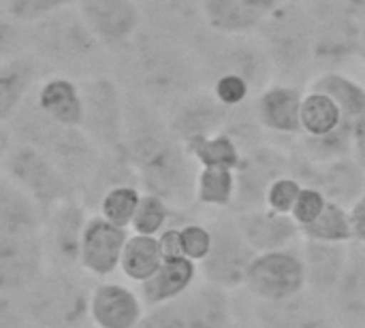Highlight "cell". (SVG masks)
Masks as SVG:
<instances>
[{"mask_svg":"<svg viewBox=\"0 0 365 328\" xmlns=\"http://www.w3.org/2000/svg\"><path fill=\"white\" fill-rule=\"evenodd\" d=\"M111 58L113 77L124 90L143 96L163 111L203 88L192 49L145 26L124 51Z\"/></svg>","mask_w":365,"mask_h":328,"instance_id":"cell-1","label":"cell"},{"mask_svg":"<svg viewBox=\"0 0 365 328\" xmlns=\"http://www.w3.org/2000/svg\"><path fill=\"white\" fill-rule=\"evenodd\" d=\"M2 132L45 154L51 164L75 186V190L88 181L103 154L81 128L62 126L49 120L38 107L34 94L9 122L2 124Z\"/></svg>","mask_w":365,"mask_h":328,"instance_id":"cell-2","label":"cell"},{"mask_svg":"<svg viewBox=\"0 0 365 328\" xmlns=\"http://www.w3.org/2000/svg\"><path fill=\"white\" fill-rule=\"evenodd\" d=\"M30 53L43 60L53 73L75 79L105 73L109 51L88 28L75 4L28 26Z\"/></svg>","mask_w":365,"mask_h":328,"instance_id":"cell-3","label":"cell"},{"mask_svg":"<svg viewBox=\"0 0 365 328\" xmlns=\"http://www.w3.org/2000/svg\"><path fill=\"white\" fill-rule=\"evenodd\" d=\"M276 73V81L299 85L317 66V23L304 0H291L265 15L257 30Z\"/></svg>","mask_w":365,"mask_h":328,"instance_id":"cell-4","label":"cell"},{"mask_svg":"<svg viewBox=\"0 0 365 328\" xmlns=\"http://www.w3.org/2000/svg\"><path fill=\"white\" fill-rule=\"evenodd\" d=\"M81 269L47 267L41 280L17 295V303L32 328H83L90 322L92 286Z\"/></svg>","mask_w":365,"mask_h":328,"instance_id":"cell-5","label":"cell"},{"mask_svg":"<svg viewBox=\"0 0 365 328\" xmlns=\"http://www.w3.org/2000/svg\"><path fill=\"white\" fill-rule=\"evenodd\" d=\"M190 49L197 60L203 88H210L222 75H240L259 94L276 81L274 64L259 36L218 34L205 28Z\"/></svg>","mask_w":365,"mask_h":328,"instance_id":"cell-6","label":"cell"},{"mask_svg":"<svg viewBox=\"0 0 365 328\" xmlns=\"http://www.w3.org/2000/svg\"><path fill=\"white\" fill-rule=\"evenodd\" d=\"M83 96V124L81 130L92 143L107 154L124 152V117H126V90L107 73L79 79Z\"/></svg>","mask_w":365,"mask_h":328,"instance_id":"cell-7","label":"cell"},{"mask_svg":"<svg viewBox=\"0 0 365 328\" xmlns=\"http://www.w3.org/2000/svg\"><path fill=\"white\" fill-rule=\"evenodd\" d=\"M2 177L28 192L45 211L68 196H77L75 186L45 154L11 139L6 132H2Z\"/></svg>","mask_w":365,"mask_h":328,"instance_id":"cell-8","label":"cell"},{"mask_svg":"<svg viewBox=\"0 0 365 328\" xmlns=\"http://www.w3.org/2000/svg\"><path fill=\"white\" fill-rule=\"evenodd\" d=\"M199 171V162L182 141H173L156 158L137 169L141 190L163 196L173 209H190L197 203Z\"/></svg>","mask_w":365,"mask_h":328,"instance_id":"cell-9","label":"cell"},{"mask_svg":"<svg viewBox=\"0 0 365 328\" xmlns=\"http://www.w3.org/2000/svg\"><path fill=\"white\" fill-rule=\"evenodd\" d=\"M244 290L259 301H284L308 290V273L302 254V241L287 250L257 254Z\"/></svg>","mask_w":365,"mask_h":328,"instance_id":"cell-10","label":"cell"},{"mask_svg":"<svg viewBox=\"0 0 365 328\" xmlns=\"http://www.w3.org/2000/svg\"><path fill=\"white\" fill-rule=\"evenodd\" d=\"M214 243L210 256L199 265L201 277L229 292L244 288L248 269L257 256L237 226L235 216H218L210 224Z\"/></svg>","mask_w":365,"mask_h":328,"instance_id":"cell-11","label":"cell"},{"mask_svg":"<svg viewBox=\"0 0 365 328\" xmlns=\"http://www.w3.org/2000/svg\"><path fill=\"white\" fill-rule=\"evenodd\" d=\"M90 216L79 196H68L45 211L43 241L49 267L79 269L81 237Z\"/></svg>","mask_w":365,"mask_h":328,"instance_id":"cell-12","label":"cell"},{"mask_svg":"<svg viewBox=\"0 0 365 328\" xmlns=\"http://www.w3.org/2000/svg\"><path fill=\"white\" fill-rule=\"evenodd\" d=\"M75 6L109 55L124 51L143 28V9L137 0H75Z\"/></svg>","mask_w":365,"mask_h":328,"instance_id":"cell-13","label":"cell"},{"mask_svg":"<svg viewBox=\"0 0 365 328\" xmlns=\"http://www.w3.org/2000/svg\"><path fill=\"white\" fill-rule=\"evenodd\" d=\"M237 173V194L231 207L233 213L263 209L272 184L291 175V154L278 145L263 143L261 147L248 152L240 164Z\"/></svg>","mask_w":365,"mask_h":328,"instance_id":"cell-14","label":"cell"},{"mask_svg":"<svg viewBox=\"0 0 365 328\" xmlns=\"http://www.w3.org/2000/svg\"><path fill=\"white\" fill-rule=\"evenodd\" d=\"M246 318L252 328H338L329 301L310 290L284 301H259L250 297Z\"/></svg>","mask_w":365,"mask_h":328,"instance_id":"cell-15","label":"cell"},{"mask_svg":"<svg viewBox=\"0 0 365 328\" xmlns=\"http://www.w3.org/2000/svg\"><path fill=\"white\" fill-rule=\"evenodd\" d=\"M47 252L41 235H0V290L17 297L32 288L47 271Z\"/></svg>","mask_w":365,"mask_h":328,"instance_id":"cell-16","label":"cell"},{"mask_svg":"<svg viewBox=\"0 0 365 328\" xmlns=\"http://www.w3.org/2000/svg\"><path fill=\"white\" fill-rule=\"evenodd\" d=\"M130 237L128 228H122L101 213H92L83 228L79 269L96 280H105L120 271L124 245Z\"/></svg>","mask_w":365,"mask_h":328,"instance_id":"cell-17","label":"cell"},{"mask_svg":"<svg viewBox=\"0 0 365 328\" xmlns=\"http://www.w3.org/2000/svg\"><path fill=\"white\" fill-rule=\"evenodd\" d=\"M231 113L233 109H227L222 102H218L207 88L192 92L190 96L182 98L178 105L165 111L171 132L182 143L225 130Z\"/></svg>","mask_w":365,"mask_h":328,"instance_id":"cell-18","label":"cell"},{"mask_svg":"<svg viewBox=\"0 0 365 328\" xmlns=\"http://www.w3.org/2000/svg\"><path fill=\"white\" fill-rule=\"evenodd\" d=\"M304 96L306 92L299 85L272 81L252 100L257 122L263 126L265 132H272L276 137H302Z\"/></svg>","mask_w":365,"mask_h":328,"instance_id":"cell-19","label":"cell"},{"mask_svg":"<svg viewBox=\"0 0 365 328\" xmlns=\"http://www.w3.org/2000/svg\"><path fill=\"white\" fill-rule=\"evenodd\" d=\"M145 312L139 290L128 284L101 280L92 286L90 324L94 328H137Z\"/></svg>","mask_w":365,"mask_h":328,"instance_id":"cell-20","label":"cell"},{"mask_svg":"<svg viewBox=\"0 0 365 328\" xmlns=\"http://www.w3.org/2000/svg\"><path fill=\"white\" fill-rule=\"evenodd\" d=\"M143 26L192 47L207 28L201 0H143Z\"/></svg>","mask_w":365,"mask_h":328,"instance_id":"cell-21","label":"cell"},{"mask_svg":"<svg viewBox=\"0 0 365 328\" xmlns=\"http://www.w3.org/2000/svg\"><path fill=\"white\" fill-rule=\"evenodd\" d=\"M49 75L56 73L30 51L0 60V122H9Z\"/></svg>","mask_w":365,"mask_h":328,"instance_id":"cell-22","label":"cell"},{"mask_svg":"<svg viewBox=\"0 0 365 328\" xmlns=\"http://www.w3.org/2000/svg\"><path fill=\"white\" fill-rule=\"evenodd\" d=\"M186 328H233L235 305L231 292L210 282L195 284L182 299L173 301Z\"/></svg>","mask_w":365,"mask_h":328,"instance_id":"cell-23","label":"cell"},{"mask_svg":"<svg viewBox=\"0 0 365 328\" xmlns=\"http://www.w3.org/2000/svg\"><path fill=\"white\" fill-rule=\"evenodd\" d=\"M338 328H365V252L353 241L344 275L329 299Z\"/></svg>","mask_w":365,"mask_h":328,"instance_id":"cell-24","label":"cell"},{"mask_svg":"<svg viewBox=\"0 0 365 328\" xmlns=\"http://www.w3.org/2000/svg\"><path fill=\"white\" fill-rule=\"evenodd\" d=\"M240 231L257 254L287 250L302 241V228L291 216L274 213L267 207L233 213Z\"/></svg>","mask_w":365,"mask_h":328,"instance_id":"cell-25","label":"cell"},{"mask_svg":"<svg viewBox=\"0 0 365 328\" xmlns=\"http://www.w3.org/2000/svg\"><path fill=\"white\" fill-rule=\"evenodd\" d=\"M302 254L308 273V290L329 301L344 275L351 243H323L302 237Z\"/></svg>","mask_w":365,"mask_h":328,"instance_id":"cell-26","label":"cell"},{"mask_svg":"<svg viewBox=\"0 0 365 328\" xmlns=\"http://www.w3.org/2000/svg\"><path fill=\"white\" fill-rule=\"evenodd\" d=\"M199 275H201L199 265L192 263L190 258H186V256L167 258L163 263V267L158 269V273L139 286V295L148 310L169 305V303L182 299L197 284Z\"/></svg>","mask_w":365,"mask_h":328,"instance_id":"cell-27","label":"cell"},{"mask_svg":"<svg viewBox=\"0 0 365 328\" xmlns=\"http://www.w3.org/2000/svg\"><path fill=\"white\" fill-rule=\"evenodd\" d=\"M43 113L56 124L81 128L83 124V96L79 81L68 75H49L34 92Z\"/></svg>","mask_w":365,"mask_h":328,"instance_id":"cell-28","label":"cell"},{"mask_svg":"<svg viewBox=\"0 0 365 328\" xmlns=\"http://www.w3.org/2000/svg\"><path fill=\"white\" fill-rule=\"evenodd\" d=\"M45 209L11 179L0 181V235H41Z\"/></svg>","mask_w":365,"mask_h":328,"instance_id":"cell-29","label":"cell"},{"mask_svg":"<svg viewBox=\"0 0 365 328\" xmlns=\"http://www.w3.org/2000/svg\"><path fill=\"white\" fill-rule=\"evenodd\" d=\"M201 6L205 26L218 34H252L265 19L244 0H201Z\"/></svg>","mask_w":365,"mask_h":328,"instance_id":"cell-30","label":"cell"},{"mask_svg":"<svg viewBox=\"0 0 365 328\" xmlns=\"http://www.w3.org/2000/svg\"><path fill=\"white\" fill-rule=\"evenodd\" d=\"M163 263H165V256H163L158 237L130 233L122 252L120 273L124 275L126 282L141 286L158 273Z\"/></svg>","mask_w":365,"mask_h":328,"instance_id":"cell-31","label":"cell"},{"mask_svg":"<svg viewBox=\"0 0 365 328\" xmlns=\"http://www.w3.org/2000/svg\"><path fill=\"white\" fill-rule=\"evenodd\" d=\"M308 90H317V92L331 96L340 105L344 120L351 124H355L365 115V88L359 81H355L353 77L340 70L321 73L319 77L310 81Z\"/></svg>","mask_w":365,"mask_h":328,"instance_id":"cell-32","label":"cell"},{"mask_svg":"<svg viewBox=\"0 0 365 328\" xmlns=\"http://www.w3.org/2000/svg\"><path fill=\"white\" fill-rule=\"evenodd\" d=\"M344 124H351L344 120V113L340 105L317 90H308L302 105V134L306 137H327L342 128Z\"/></svg>","mask_w":365,"mask_h":328,"instance_id":"cell-33","label":"cell"},{"mask_svg":"<svg viewBox=\"0 0 365 328\" xmlns=\"http://www.w3.org/2000/svg\"><path fill=\"white\" fill-rule=\"evenodd\" d=\"M184 145L190 152V156L199 162L201 169L218 166V169L237 171L242 160H244V154H242L240 145L225 130H220L216 134H210V137H197V139H192V141H188Z\"/></svg>","mask_w":365,"mask_h":328,"instance_id":"cell-34","label":"cell"},{"mask_svg":"<svg viewBox=\"0 0 365 328\" xmlns=\"http://www.w3.org/2000/svg\"><path fill=\"white\" fill-rule=\"evenodd\" d=\"M237 194V173L233 169L207 166L197 177V205L210 209H231Z\"/></svg>","mask_w":365,"mask_h":328,"instance_id":"cell-35","label":"cell"},{"mask_svg":"<svg viewBox=\"0 0 365 328\" xmlns=\"http://www.w3.org/2000/svg\"><path fill=\"white\" fill-rule=\"evenodd\" d=\"M302 237L323 243H353L355 233L351 222V209L329 201L323 216L314 224L306 226L302 231Z\"/></svg>","mask_w":365,"mask_h":328,"instance_id":"cell-36","label":"cell"},{"mask_svg":"<svg viewBox=\"0 0 365 328\" xmlns=\"http://www.w3.org/2000/svg\"><path fill=\"white\" fill-rule=\"evenodd\" d=\"M171 213H173V207L163 196L143 192L139 207L135 211V218L130 222V233L158 237L165 228H169Z\"/></svg>","mask_w":365,"mask_h":328,"instance_id":"cell-37","label":"cell"},{"mask_svg":"<svg viewBox=\"0 0 365 328\" xmlns=\"http://www.w3.org/2000/svg\"><path fill=\"white\" fill-rule=\"evenodd\" d=\"M141 196H143V190L139 186H118L101 199L96 213H101L105 220L130 231V222L135 218Z\"/></svg>","mask_w":365,"mask_h":328,"instance_id":"cell-38","label":"cell"},{"mask_svg":"<svg viewBox=\"0 0 365 328\" xmlns=\"http://www.w3.org/2000/svg\"><path fill=\"white\" fill-rule=\"evenodd\" d=\"M71 4H75V0H2V17L32 26Z\"/></svg>","mask_w":365,"mask_h":328,"instance_id":"cell-39","label":"cell"},{"mask_svg":"<svg viewBox=\"0 0 365 328\" xmlns=\"http://www.w3.org/2000/svg\"><path fill=\"white\" fill-rule=\"evenodd\" d=\"M218 102H222L227 109L244 107L252 100V94L257 96L255 88L240 75H222L207 88Z\"/></svg>","mask_w":365,"mask_h":328,"instance_id":"cell-40","label":"cell"},{"mask_svg":"<svg viewBox=\"0 0 365 328\" xmlns=\"http://www.w3.org/2000/svg\"><path fill=\"white\" fill-rule=\"evenodd\" d=\"M302 190H304V184L295 175H282L272 184L267 199H265V207L274 213L291 216Z\"/></svg>","mask_w":365,"mask_h":328,"instance_id":"cell-41","label":"cell"},{"mask_svg":"<svg viewBox=\"0 0 365 328\" xmlns=\"http://www.w3.org/2000/svg\"><path fill=\"white\" fill-rule=\"evenodd\" d=\"M182 241H184V256L190 258L192 263L201 265L212 252L214 235H212L210 224L186 222V224H182Z\"/></svg>","mask_w":365,"mask_h":328,"instance_id":"cell-42","label":"cell"},{"mask_svg":"<svg viewBox=\"0 0 365 328\" xmlns=\"http://www.w3.org/2000/svg\"><path fill=\"white\" fill-rule=\"evenodd\" d=\"M327 203H329L327 196H325L319 188H314V186H304V190H302V194H299V199H297V203H295V207H293V211H291V218H293L295 224L304 231L306 226L314 224V222L323 216Z\"/></svg>","mask_w":365,"mask_h":328,"instance_id":"cell-43","label":"cell"},{"mask_svg":"<svg viewBox=\"0 0 365 328\" xmlns=\"http://www.w3.org/2000/svg\"><path fill=\"white\" fill-rule=\"evenodd\" d=\"M137 328H186L184 320L178 312V307L173 303L169 305H160V307H152L145 312L143 320L139 322Z\"/></svg>","mask_w":365,"mask_h":328,"instance_id":"cell-44","label":"cell"},{"mask_svg":"<svg viewBox=\"0 0 365 328\" xmlns=\"http://www.w3.org/2000/svg\"><path fill=\"white\" fill-rule=\"evenodd\" d=\"M158 243L167 258H182L184 256V241H182V226H169L158 235Z\"/></svg>","mask_w":365,"mask_h":328,"instance_id":"cell-45","label":"cell"},{"mask_svg":"<svg viewBox=\"0 0 365 328\" xmlns=\"http://www.w3.org/2000/svg\"><path fill=\"white\" fill-rule=\"evenodd\" d=\"M353 158L365 169V115L353 126Z\"/></svg>","mask_w":365,"mask_h":328,"instance_id":"cell-46","label":"cell"},{"mask_svg":"<svg viewBox=\"0 0 365 328\" xmlns=\"http://www.w3.org/2000/svg\"><path fill=\"white\" fill-rule=\"evenodd\" d=\"M357 58L361 60L365 64V30H364V41H361V47H359V53H357Z\"/></svg>","mask_w":365,"mask_h":328,"instance_id":"cell-47","label":"cell"},{"mask_svg":"<svg viewBox=\"0 0 365 328\" xmlns=\"http://www.w3.org/2000/svg\"><path fill=\"white\" fill-rule=\"evenodd\" d=\"M359 201H364V203H365V192H364V196H361V199H359Z\"/></svg>","mask_w":365,"mask_h":328,"instance_id":"cell-48","label":"cell"},{"mask_svg":"<svg viewBox=\"0 0 365 328\" xmlns=\"http://www.w3.org/2000/svg\"><path fill=\"white\" fill-rule=\"evenodd\" d=\"M282 2H291V0H282Z\"/></svg>","mask_w":365,"mask_h":328,"instance_id":"cell-49","label":"cell"},{"mask_svg":"<svg viewBox=\"0 0 365 328\" xmlns=\"http://www.w3.org/2000/svg\"><path fill=\"white\" fill-rule=\"evenodd\" d=\"M137 2H143V0H137Z\"/></svg>","mask_w":365,"mask_h":328,"instance_id":"cell-50","label":"cell"},{"mask_svg":"<svg viewBox=\"0 0 365 328\" xmlns=\"http://www.w3.org/2000/svg\"><path fill=\"white\" fill-rule=\"evenodd\" d=\"M248 328H252V327H250V324H248Z\"/></svg>","mask_w":365,"mask_h":328,"instance_id":"cell-51","label":"cell"}]
</instances>
